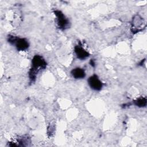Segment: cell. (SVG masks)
Returning a JSON list of instances; mask_svg holds the SVG:
<instances>
[{"mask_svg": "<svg viewBox=\"0 0 147 147\" xmlns=\"http://www.w3.org/2000/svg\"><path fill=\"white\" fill-rule=\"evenodd\" d=\"M47 63L45 59L40 55H36L32 60V67L29 72V78L30 83L36 80V76L38 72L44 69L47 67Z\"/></svg>", "mask_w": 147, "mask_h": 147, "instance_id": "1", "label": "cell"}, {"mask_svg": "<svg viewBox=\"0 0 147 147\" xmlns=\"http://www.w3.org/2000/svg\"><path fill=\"white\" fill-rule=\"evenodd\" d=\"M7 40L10 44L14 45L18 51H26L29 47L28 40L25 38H20L17 36L9 34Z\"/></svg>", "mask_w": 147, "mask_h": 147, "instance_id": "2", "label": "cell"}, {"mask_svg": "<svg viewBox=\"0 0 147 147\" xmlns=\"http://www.w3.org/2000/svg\"><path fill=\"white\" fill-rule=\"evenodd\" d=\"M53 13L56 17L57 24L59 28L61 30H65L70 27V22L65 16L63 13L59 10L53 11Z\"/></svg>", "mask_w": 147, "mask_h": 147, "instance_id": "3", "label": "cell"}, {"mask_svg": "<svg viewBox=\"0 0 147 147\" xmlns=\"http://www.w3.org/2000/svg\"><path fill=\"white\" fill-rule=\"evenodd\" d=\"M142 28L145 27V22L143 18L140 15H136L132 20L131 22V31L133 33H137L143 30Z\"/></svg>", "mask_w": 147, "mask_h": 147, "instance_id": "4", "label": "cell"}, {"mask_svg": "<svg viewBox=\"0 0 147 147\" xmlns=\"http://www.w3.org/2000/svg\"><path fill=\"white\" fill-rule=\"evenodd\" d=\"M87 82L91 88L95 91L101 90L103 85V83L99 79L98 76L95 74L90 76L87 80Z\"/></svg>", "mask_w": 147, "mask_h": 147, "instance_id": "5", "label": "cell"}, {"mask_svg": "<svg viewBox=\"0 0 147 147\" xmlns=\"http://www.w3.org/2000/svg\"><path fill=\"white\" fill-rule=\"evenodd\" d=\"M74 52L76 55L77 58L81 60H85L90 56V53L84 49L80 42L78 45L75 46Z\"/></svg>", "mask_w": 147, "mask_h": 147, "instance_id": "6", "label": "cell"}, {"mask_svg": "<svg viewBox=\"0 0 147 147\" xmlns=\"http://www.w3.org/2000/svg\"><path fill=\"white\" fill-rule=\"evenodd\" d=\"M30 142V139L28 136L25 135L21 136L17 139V142H8V146H28Z\"/></svg>", "mask_w": 147, "mask_h": 147, "instance_id": "7", "label": "cell"}, {"mask_svg": "<svg viewBox=\"0 0 147 147\" xmlns=\"http://www.w3.org/2000/svg\"><path fill=\"white\" fill-rule=\"evenodd\" d=\"M71 74L73 78L76 79H83L86 76V72L84 70L79 67H76L72 69L71 71Z\"/></svg>", "mask_w": 147, "mask_h": 147, "instance_id": "8", "label": "cell"}, {"mask_svg": "<svg viewBox=\"0 0 147 147\" xmlns=\"http://www.w3.org/2000/svg\"><path fill=\"white\" fill-rule=\"evenodd\" d=\"M146 98L145 97H140L133 101V103L138 107H145L146 106Z\"/></svg>", "mask_w": 147, "mask_h": 147, "instance_id": "9", "label": "cell"}, {"mask_svg": "<svg viewBox=\"0 0 147 147\" xmlns=\"http://www.w3.org/2000/svg\"><path fill=\"white\" fill-rule=\"evenodd\" d=\"M90 64L91 65V66L92 67H95V65H96V64H95V61L94 60V59H91L90 61Z\"/></svg>", "mask_w": 147, "mask_h": 147, "instance_id": "10", "label": "cell"}, {"mask_svg": "<svg viewBox=\"0 0 147 147\" xmlns=\"http://www.w3.org/2000/svg\"><path fill=\"white\" fill-rule=\"evenodd\" d=\"M145 61V59H144V60H141V62L139 63V64H138V65H141V66H142V65H143V64H144V62Z\"/></svg>", "mask_w": 147, "mask_h": 147, "instance_id": "11", "label": "cell"}]
</instances>
